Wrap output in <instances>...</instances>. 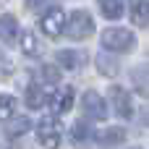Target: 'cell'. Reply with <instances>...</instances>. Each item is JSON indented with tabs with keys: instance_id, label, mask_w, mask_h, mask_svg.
Wrapping results in <instances>:
<instances>
[{
	"instance_id": "obj_1",
	"label": "cell",
	"mask_w": 149,
	"mask_h": 149,
	"mask_svg": "<svg viewBox=\"0 0 149 149\" xmlns=\"http://www.w3.org/2000/svg\"><path fill=\"white\" fill-rule=\"evenodd\" d=\"M37 139L45 149H58L60 147V139H63V128L55 118H45L39 126H37Z\"/></svg>"
},
{
	"instance_id": "obj_2",
	"label": "cell",
	"mask_w": 149,
	"mask_h": 149,
	"mask_svg": "<svg viewBox=\"0 0 149 149\" xmlns=\"http://www.w3.org/2000/svg\"><path fill=\"white\" fill-rule=\"evenodd\" d=\"M92 31H94V21L86 10H76L65 26V34L71 39H86V37H92Z\"/></svg>"
},
{
	"instance_id": "obj_3",
	"label": "cell",
	"mask_w": 149,
	"mask_h": 149,
	"mask_svg": "<svg viewBox=\"0 0 149 149\" xmlns=\"http://www.w3.org/2000/svg\"><path fill=\"white\" fill-rule=\"evenodd\" d=\"M102 45L107 50H115V52H123L134 45V31L131 29H105L102 31Z\"/></svg>"
},
{
	"instance_id": "obj_4",
	"label": "cell",
	"mask_w": 149,
	"mask_h": 149,
	"mask_svg": "<svg viewBox=\"0 0 149 149\" xmlns=\"http://www.w3.org/2000/svg\"><path fill=\"white\" fill-rule=\"evenodd\" d=\"M39 26H42V31L50 34V37L63 34V31H65V10L58 8V5H55V8H47V13L42 16Z\"/></svg>"
},
{
	"instance_id": "obj_5",
	"label": "cell",
	"mask_w": 149,
	"mask_h": 149,
	"mask_svg": "<svg viewBox=\"0 0 149 149\" xmlns=\"http://www.w3.org/2000/svg\"><path fill=\"white\" fill-rule=\"evenodd\" d=\"M110 102H113V110L120 115V118H134V107H131V97L126 89L120 86H110Z\"/></svg>"
},
{
	"instance_id": "obj_6",
	"label": "cell",
	"mask_w": 149,
	"mask_h": 149,
	"mask_svg": "<svg viewBox=\"0 0 149 149\" xmlns=\"http://www.w3.org/2000/svg\"><path fill=\"white\" fill-rule=\"evenodd\" d=\"M84 113L94 120H102V118H107V105L97 92H86L84 94Z\"/></svg>"
},
{
	"instance_id": "obj_7",
	"label": "cell",
	"mask_w": 149,
	"mask_h": 149,
	"mask_svg": "<svg viewBox=\"0 0 149 149\" xmlns=\"http://www.w3.org/2000/svg\"><path fill=\"white\" fill-rule=\"evenodd\" d=\"M58 63L63 68H68V71H81V68H86L89 58H86V52H79V50H60Z\"/></svg>"
},
{
	"instance_id": "obj_8",
	"label": "cell",
	"mask_w": 149,
	"mask_h": 149,
	"mask_svg": "<svg viewBox=\"0 0 149 149\" xmlns=\"http://www.w3.org/2000/svg\"><path fill=\"white\" fill-rule=\"evenodd\" d=\"M50 107H52V115H63L73 107V89L71 86H63L52 100H50Z\"/></svg>"
},
{
	"instance_id": "obj_9",
	"label": "cell",
	"mask_w": 149,
	"mask_h": 149,
	"mask_svg": "<svg viewBox=\"0 0 149 149\" xmlns=\"http://www.w3.org/2000/svg\"><path fill=\"white\" fill-rule=\"evenodd\" d=\"M21 50H24V55H31V58L42 55V42H39V37H37L34 31H24V34H21Z\"/></svg>"
},
{
	"instance_id": "obj_10",
	"label": "cell",
	"mask_w": 149,
	"mask_h": 149,
	"mask_svg": "<svg viewBox=\"0 0 149 149\" xmlns=\"http://www.w3.org/2000/svg\"><path fill=\"white\" fill-rule=\"evenodd\" d=\"M16 31H18V21L13 16H0V42L10 45L16 39Z\"/></svg>"
},
{
	"instance_id": "obj_11",
	"label": "cell",
	"mask_w": 149,
	"mask_h": 149,
	"mask_svg": "<svg viewBox=\"0 0 149 149\" xmlns=\"http://www.w3.org/2000/svg\"><path fill=\"white\" fill-rule=\"evenodd\" d=\"M45 102H47V94L42 92V86H39V84H29V86H26V107L39 110Z\"/></svg>"
},
{
	"instance_id": "obj_12",
	"label": "cell",
	"mask_w": 149,
	"mask_h": 149,
	"mask_svg": "<svg viewBox=\"0 0 149 149\" xmlns=\"http://www.w3.org/2000/svg\"><path fill=\"white\" fill-rule=\"evenodd\" d=\"M131 79H134V86L139 89V94L149 97V63L134 68V76H131Z\"/></svg>"
},
{
	"instance_id": "obj_13",
	"label": "cell",
	"mask_w": 149,
	"mask_h": 149,
	"mask_svg": "<svg viewBox=\"0 0 149 149\" xmlns=\"http://www.w3.org/2000/svg\"><path fill=\"white\" fill-rule=\"evenodd\" d=\"M131 18H134V24L147 26L149 24V0H134V5H131Z\"/></svg>"
},
{
	"instance_id": "obj_14",
	"label": "cell",
	"mask_w": 149,
	"mask_h": 149,
	"mask_svg": "<svg viewBox=\"0 0 149 149\" xmlns=\"http://www.w3.org/2000/svg\"><path fill=\"white\" fill-rule=\"evenodd\" d=\"M100 10H102L105 18L115 21V18L123 16V0H100Z\"/></svg>"
},
{
	"instance_id": "obj_15",
	"label": "cell",
	"mask_w": 149,
	"mask_h": 149,
	"mask_svg": "<svg viewBox=\"0 0 149 149\" xmlns=\"http://www.w3.org/2000/svg\"><path fill=\"white\" fill-rule=\"evenodd\" d=\"M31 128V123H29V118H16L13 123H8L5 126V136H10V139H16V136H21V134H26Z\"/></svg>"
},
{
	"instance_id": "obj_16",
	"label": "cell",
	"mask_w": 149,
	"mask_h": 149,
	"mask_svg": "<svg viewBox=\"0 0 149 149\" xmlns=\"http://www.w3.org/2000/svg\"><path fill=\"white\" fill-rule=\"evenodd\" d=\"M97 65H100V71H102L105 76H115V73H118V58H110L107 52H102V55L97 58Z\"/></svg>"
},
{
	"instance_id": "obj_17",
	"label": "cell",
	"mask_w": 149,
	"mask_h": 149,
	"mask_svg": "<svg viewBox=\"0 0 149 149\" xmlns=\"http://www.w3.org/2000/svg\"><path fill=\"white\" fill-rule=\"evenodd\" d=\"M71 134H73V136H71V139H73V144H86V141H89V136H92V131H89V126H86L84 120H79V123L71 128Z\"/></svg>"
},
{
	"instance_id": "obj_18",
	"label": "cell",
	"mask_w": 149,
	"mask_h": 149,
	"mask_svg": "<svg viewBox=\"0 0 149 149\" xmlns=\"http://www.w3.org/2000/svg\"><path fill=\"white\" fill-rule=\"evenodd\" d=\"M123 139H126V131H123V128H107V131L100 136L102 144H118V141H123Z\"/></svg>"
},
{
	"instance_id": "obj_19",
	"label": "cell",
	"mask_w": 149,
	"mask_h": 149,
	"mask_svg": "<svg viewBox=\"0 0 149 149\" xmlns=\"http://www.w3.org/2000/svg\"><path fill=\"white\" fill-rule=\"evenodd\" d=\"M13 110H16V102H13V97H8V94H0V120H8V118L13 115Z\"/></svg>"
},
{
	"instance_id": "obj_20",
	"label": "cell",
	"mask_w": 149,
	"mask_h": 149,
	"mask_svg": "<svg viewBox=\"0 0 149 149\" xmlns=\"http://www.w3.org/2000/svg\"><path fill=\"white\" fill-rule=\"evenodd\" d=\"M42 79H45L47 84H58V81H60V71H58L55 65H45V68H42Z\"/></svg>"
},
{
	"instance_id": "obj_21",
	"label": "cell",
	"mask_w": 149,
	"mask_h": 149,
	"mask_svg": "<svg viewBox=\"0 0 149 149\" xmlns=\"http://www.w3.org/2000/svg\"><path fill=\"white\" fill-rule=\"evenodd\" d=\"M50 0H26V8L29 10H39V8H45Z\"/></svg>"
},
{
	"instance_id": "obj_22",
	"label": "cell",
	"mask_w": 149,
	"mask_h": 149,
	"mask_svg": "<svg viewBox=\"0 0 149 149\" xmlns=\"http://www.w3.org/2000/svg\"><path fill=\"white\" fill-rule=\"evenodd\" d=\"M5 76H8V65H5V63H0V81H3Z\"/></svg>"
},
{
	"instance_id": "obj_23",
	"label": "cell",
	"mask_w": 149,
	"mask_h": 149,
	"mask_svg": "<svg viewBox=\"0 0 149 149\" xmlns=\"http://www.w3.org/2000/svg\"><path fill=\"white\" fill-rule=\"evenodd\" d=\"M144 120H147V123H149V107H147V110H144Z\"/></svg>"
},
{
	"instance_id": "obj_24",
	"label": "cell",
	"mask_w": 149,
	"mask_h": 149,
	"mask_svg": "<svg viewBox=\"0 0 149 149\" xmlns=\"http://www.w3.org/2000/svg\"><path fill=\"white\" fill-rule=\"evenodd\" d=\"M3 3H5V0H0V5H3Z\"/></svg>"
}]
</instances>
